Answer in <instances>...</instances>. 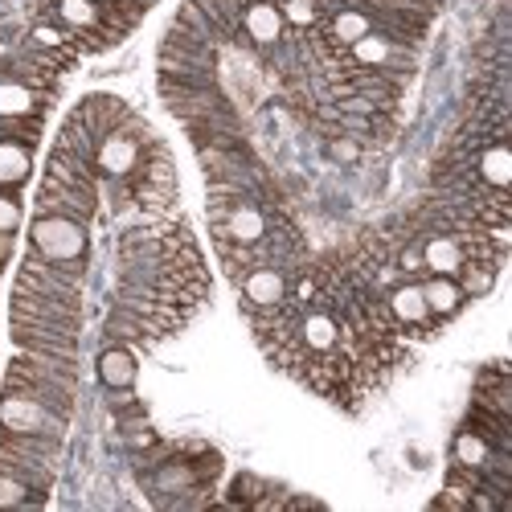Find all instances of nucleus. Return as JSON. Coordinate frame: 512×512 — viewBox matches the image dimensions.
I'll return each instance as SVG.
<instances>
[{
    "mask_svg": "<svg viewBox=\"0 0 512 512\" xmlns=\"http://www.w3.org/2000/svg\"><path fill=\"white\" fill-rule=\"evenodd\" d=\"M123 185H127V193H132V209H140L148 222L168 218V213L177 209V164H173V156H168L164 140L152 136L140 168Z\"/></svg>",
    "mask_w": 512,
    "mask_h": 512,
    "instance_id": "obj_1",
    "label": "nucleus"
},
{
    "mask_svg": "<svg viewBox=\"0 0 512 512\" xmlns=\"http://www.w3.org/2000/svg\"><path fill=\"white\" fill-rule=\"evenodd\" d=\"M82 275H87V259L50 263L37 250H29L17 271V291L46 295V300H62V304H82Z\"/></svg>",
    "mask_w": 512,
    "mask_h": 512,
    "instance_id": "obj_2",
    "label": "nucleus"
},
{
    "mask_svg": "<svg viewBox=\"0 0 512 512\" xmlns=\"http://www.w3.org/2000/svg\"><path fill=\"white\" fill-rule=\"evenodd\" d=\"M148 144H152V127L132 111V119H127L123 127H115L111 136H103L99 148H95V173H99V181H127L140 168Z\"/></svg>",
    "mask_w": 512,
    "mask_h": 512,
    "instance_id": "obj_3",
    "label": "nucleus"
},
{
    "mask_svg": "<svg viewBox=\"0 0 512 512\" xmlns=\"http://www.w3.org/2000/svg\"><path fill=\"white\" fill-rule=\"evenodd\" d=\"M5 386H9V390H21V394H29V398H37L41 406H50V410L62 414V418L74 414V394H78V386H74V381H66V377H58L50 365H41V361L29 357V353H21V357L9 361Z\"/></svg>",
    "mask_w": 512,
    "mask_h": 512,
    "instance_id": "obj_4",
    "label": "nucleus"
},
{
    "mask_svg": "<svg viewBox=\"0 0 512 512\" xmlns=\"http://www.w3.org/2000/svg\"><path fill=\"white\" fill-rule=\"evenodd\" d=\"M386 312H390V320L398 324V332L406 336V340H431V336H439L447 324L426 308V300H422V283L414 279V275H402V279H394V283H386Z\"/></svg>",
    "mask_w": 512,
    "mask_h": 512,
    "instance_id": "obj_5",
    "label": "nucleus"
},
{
    "mask_svg": "<svg viewBox=\"0 0 512 512\" xmlns=\"http://www.w3.org/2000/svg\"><path fill=\"white\" fill-rule=\"evenodd\" d=\"M87 246H91L87 226L74 218H62V213H37L29 222V250H37L50 263L87 259Z\"/></svg>",
    "mask_w": 512,
    "mask_h": 512,
    "instance_id": "obj_6",
    "label": "nucleus"
},
{
    "mask_svg": "<svg viewBox=\"0 0 512 512\" xmlns=\"http://www.w3.org/2000/svg\"><path fill=\"white\" fill-rule=\"evenodd\" d=\"M70 418L54 414L50 406H41L37 398L9 390L0 394V435H50V439H66Z\"/></svg>",
    "mask_w": 512,
    "mask_h": 512,
    "instance_id": "obj_7",
    "label": "nucleus"
},
{
    "mask_svg": "<svg viewBox=\"0 0 512 512\" xmlns=\"http://www.w3.org/2000/svg\"><path fill=\"white\" fill-rule=\"evenodd\" d=\"M291 279H295L291 271L271 267V263L242 271V275L234 279V287H238V304H242V316H259V312L279 308V304L287 300V291H291Z\"/></svg>",
    "mask_w": 512,
    "mask_h": 512,
    "instance_id": "obj_8",
    "label": "nucleus"
},
{
    "mask_svg": "<svg viewBox=\"0 0 512 512\" xmlns=\"http://www.w3.org/2000/svg\"><path fill=\"white\" fill-rule=\"evenodd\" d=\"M95 209H99V189H91V185H70V181L46 177L37 189V213H62V218L91 226Z\"/></svg>",
    "mask_w": 512,
    "mask_h": 512,
    "instance_id": "obj_9",
    "label": "nucleus"
},
{
    "mask_svg": "<svg viewBox=\"0 0 512 512\" xmlns=\"http://www.w3.org/2000/svg\"><path fill=\"white\" fill-rule=\"evenodd\" d=\"M283 37H287V25H283V13L275 0H246L242 21H238V46L271 54V50H279Z\"/></svg>",
    "mask_w": 512,
    "mask_h": 512,
    "instance_id": "obj_10",
    "label": "nucleus"
},
{
    "mask_svg": "<svg viewBox=\"0 0 512 512\" xmlns=\"http://www.w3.org/2000/svg\"><path fill=\"white\" fill-rule=\"evenodd\" d=\"M13 320L82 332V304H62V300H46V295H29L13 287Z\"/></svg>",
    "mask_w": 512,
    "mask_h": 512,
    "instance_id": "obj_11",
    "label": "nucleus"
},
{
    "mask_svg": "<svg viewBox=\"0 0 512 512\" xmlns=\"http://www.w3.org/2000/svg\"><path fill=\"white\" fill-rule=\"evenodd\" d=\"M13 345L21 353H37V357H78V332L13 320Z\"/></svg>",
    "mask_w": 512,
    "mask_h": 512,
    "instance_id": "obj_12",
    "label": "nucleus"
},
{
    "mask_svg": "<svg viewBox=\"0 0 512 512\" xmlns=\"http://www.w3.org/2000/svg\"><path fill=\"white\" fill-rule=\"evenodd\" d=\"M472 181L476 189H488V193H508L512 185V152H508V140L504 136H488L472 160Z\"/></svg>",
    "mask_w": 512,
    "mask_h": 512,
    "instance_id": "obj_13",
    "label": "nucleus"
},
{
    "mask_svg": "<svg viewBox=\"0 0 512 512\" xmlns=\"http://www.w3.org/2000/svg\"><path fill=\"white\" fill-rule=\"evenodd\" d=\"M418 254H422V275H459V267L467 263L463 238L455 230H431L418 238Z\"/></svg>",
    "mask_w": 512,
    "mask_h": 512,
    "instance_id": "obj_14",
    "label": "nucleus"
},
{
    "mask_svg": "<svg viewBox=\"0 0 512 512\" xmlns=\"http://www.w3.org/2000/svg\"><path fill=\"white\" fill-rule=\"evenodd\" d=\"M70 115L87 127L95 140H103V136L115 132V127H123L127 119H132V107H127L123 99H115V95H87Z\"/></svg>",
    "mask_w": 512,
    "mask_h": 512,
    "instance_id": "obj_15",
    "label": "nucleus"
},
{
    "mask_svg": "<svg viewBox=\"0 0 512 512\" xmlns=\"http://www.w3.org/2000/svg\"><path fill=\"white\" fill-rule=\"evenodd\" d=\"M418 283H422V300H426V308H431L443 324H451V320L463 312L467 295H463V287H459L451 275H422Z\"/></svg>",
    "mask_w": 512,
    "mask_h": 512,
    "instance_id": "obj_16",
    "label": "nucleus"
},
{
    "mask_svg": "<svg viewBox=\"0 0 512 512\" xmlns=\"http://www.w3.org/2000/svg\"><path fill=\"white\" fill-rule=\"evenodd\" d=\"M54 95L46 91H33L17 78H5L0 74V115H46Z\"/></svg>",
    "mask_w": 512,
    "mask_h": 512,
    "instance_id": "obj_17",
    "label": "nucleus"
},
{
    "mask_svg": "<svg viewBox=\"0 0 512 512\" xmlns=\"http://www.w3.org/2000/svg\"><path fill=\"white\" fill-rule=\"evenodd\" d=\"M33 177V148L21 140H0V189L17 193Z\"/></svg>",
    "mask_w": 512,
    "mask_h": 512,
    "instance_id": "obj_18",
    "label": "nucleus"
},
{
    "mask_svg": "<svg viewBox=\"0 0 512 512\" xmlns=\"http://www.w3.org/2000/svg\"><path fill=\"white\" fill-rule=\"evenodd\" d=\"M496 451L500 447L484 431H476V426H463L455 435V467H467V472H484Z\"/></svg>",
    "mask_w": 512,
    "mask_h": 512,
    "instance_id": "obj_19",
    "label": "nucleus"
},
{
    "mask_svg": "<svg viewBox=\"0 0 512 512\" xmlns=\"http://www.w3.org/2000/svg\"><path fill=\"white\" fill-rule=\"evenodd\" d=\"M99 381L107 390H119V386H136V353L127 345H107L99 353Z\"/></svg>",
    "mask_w": 512,
    "mask_h": 512,
    "instance_id": "obj_20",
    "label": "nucleus"
},
{
    "mask_svg": "<svg viewBox=\"0 0 512 512\" xmlns=\"http://www.w3.org/2000/svg\"><path fill=\"white\" fill-rule=\"evenodd\" d=\"M46 115H0V140H21L29 148H37Z\"/></svg>",
    "mask_w": 512,
    "mask_h": 512,
    "instance_id": "obj_21",
    "label": "nucleus"
},
{
    "mask_svg": "<svg viewBox=\"0 0 512 512\" xmlns=\"http://www.w3.org/2000/svg\"><path fill=\"white\" fill-rule=\"evenodd\" d=\"M17 504H46V492H37L25 480L0 472V508H17Z\"/></svg>",
    "mask_w": 512,
    "mask_h": 512,
    "instance_id": "obj_22",
    "label": "nucleus"
},
{
    "mask_svg": "<svg viewBox=\"0 0 512 512\" xmlns=\"http://www.w3.org/2000/svg\"><path fill=\"white\" fill-rule=\"evenodd\" d=\"M21 218H25L21 197H17V193H5V189H0V230H5V234H17Z\"/></svg>",
    "mask_w": 512,
    "mask_h": 512,
    "instance_id": "obj_23",
    "label": "nucleus"
},
{
    "mask_svg": "<svg viewBox=\"0 0 512 512\" xmlns=\"http://www.w3.org/2000/svg\"><path fill=\"white\" fill-rule=\"evenodd\" d=\"M332 156L336 160H357L361 156V144L349 136V140H332Z\"/></svg>",
    "mask_w": 512,
    "mask_h": 512,
    "instance_id": "obj_24",
    "label": "nucleus"
},
{
    "mask_svg": "<svg viewBox=\"0 0 512 512\" xmlns=\"http://www.w3.org/2000/svg\"><path fill=\"white\" fill-rule=\"evenodd\" d=\"M13 246H17V242H13V234L0 230V267H5V263L13 259Z\"/></svg>",
    "mask_w": 512,
    "mask_h": 512,
    "instance_id": "obj_25",
    "label": "nucleus"
},
{
    "mask_svg": "<svg viewBox=\"0 0 512 512\" xmlns=\"http://www.w3.org/2000/svg\"><path fill=\"white\" fill-rule=\"evenodd\" d=\"M132 5H136V9H148V5H156V0H132Z\"/></svg>",
    "mask_w": 512,
    "mask_h": 512,
    "instance_id": "obj_26",
    "label": "nucleus"
},
{
    "mask_svg": "<svg viewBox=\"0 0 512 512\" xmlns=\"http://www.w3.org/2000/svg\"><path fill=\"white\" fill-rule=\"evenodd\" d=\"M103 5H119V0H103Z\"/></svg>",
    "mask_w": 512,
    "mask_h": 512,
    "instance_id": "obj_27",
    "label": "nucleus"
}]
</instances>
